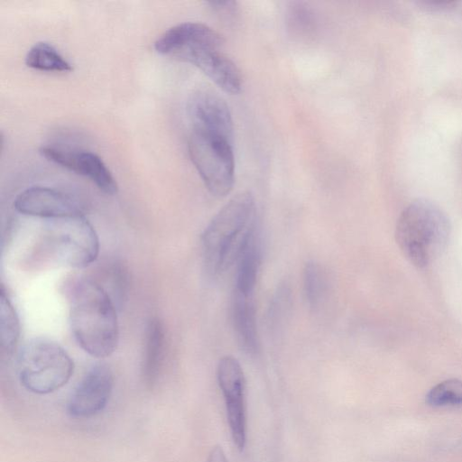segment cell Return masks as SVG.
<instances>
[{
    "label": "cell",
    "mask_w": 462,
    "mask_h": 462,
    "mask_svg": "<svg viewBox=\"0 0 462 462\" xmlns=\"http://www.w3.org/2000/svg\"><path fill=\"white\" fill-rule=\"evenodd\" d=\"M303 288L310 308L318 309L321 305L328 290L326 273L318 263L311 261L305 264Z\"/></svg>",
    "instance_id": "18"
},
{
    "label": "cell",
    "mask_w": 462,
    "mask_h": 462,
    "mask_svg": "<svg viewBox=\"0 0 462 462\" xmlns=\"http://www.w3.org/2000/svg\"><path fill=\"white\" fill-rule=\"evenodd\" d=\"M14 207L20 214L47 219L85 216L82 205L56 189L33 186L20 192Z\"/></svg>",
    "instance_id": "10"
},
{
    "label": "cell",
    "mask_w": 462,
    "mask_h": 462,
    "mask_svg": "<svg viewBox=\"0 0 462 462\" xmlns=\"http://www.w3.org/2000/svg\"><path fill=\"white\" fill-rule=\"evenodd\" d=\"M208 4L214 11L220 14H231L236 9V2L234 1H212Z\"/></svg>",
    "instance_id": "21"
},
{
    "label": "cell",
    "mask_w": 462,
    "mask_h": 462,
    "mask_svg": "<svg viewBox=\"0 0 462 462\" xmlns=\"http://www.w3.org/2000/svg\"><path fill=\"white\" fill-rule=\"evenodd\" d=\"M235 291L254 296L261 264V244L255 221L245 233L236 254Z\"/></svg>",
    "instance_id": "13"
},
{
    "label": "cell",
    "mask_w": 462,
    "mask_h": 462,
    "mask_svg": "<svg viewBox=\"0 0 462 462\" xmlns=\"http://www.w3.org/2000/svg\"><path fill=\"white\" fill-rule=\"evenodd\" d=\"M40 153L57 165L88 178L106 194L114 195L117 192L116 180L97 154L54 145L41 147Z\"/></svg>",
    "instance_id": "12"
},
{
    "label": "cell",
    "mask_w": 462,
    "mask_h": 462,
    "mask_svg": "<svg viewBox=\"0 0 462 462\" xmlns=\"http://www.w3.org/2000/svg\"><path fill=\"white\" fill-rule=\"evenodd\" d=\"M451 234L447 214L434 202L418 199L401 213L395 230L396 242L404 257L414 266L433 263L446 250Z\"/></svg>",
    "instance_id": "3"
},
{
    "label": "cell",
    "mask_w": 462,
    "mask_h": 462,
    "mask_svg": "<svg viewBox=\"0 0 462 462\" xmlns=\"http://www.w3.org/2000/svg\"><path fill=\"white\" fill-rule=\"evenodd\" d=\"M222 36L199 23H182L165 31L155 51L196 66L225 92L237 94L242 77L236 64L221 51Z\"/></svg>",
    "instance_id": "1"
},
{
    "label": "cell",
    "mask_w": 462,
    "mask_h": 462,
    "mask_svg": "<svg viewBox=\"0 0 462 462\" xmlns=\"http://www.w3.org/2000/svg\"><path fill=\"white\" fill-rule=\"evenodd\" d=\"M188 150L208 190L217 198L226 196L235 182L232 142L191 133Z\"/></svg>",
    "instance_id": "7"
},
{
    "label": "cell",
    "mask_w": 462,
    "mask_h": 462,
    "mask_svg": "<svg viewBox=\"0 0 462 462\" xmlns=\"http://www.w3.org/2000/svg\"><path fill=\"white\" fill-rule=\"evenodd\" d=\"M290 291L287 287H282L276 293L270 307V322L280 323L286 316L290 304Z\"/></svg>",
    "instance_id": "20"
},
{
    "label": "cell",
    "mask_w": 462,
    "mask_h": 462,
    "mask_svg": "<svg viewBox=\"0 0 462 462\" xmlns=\"http://www.w3.org/2000/svg\"><path fill=\"white\" fill-rule=\"evenodd\" d=\"M21 383L38 394L55 392L65 385L74 371L66 350L56 341L38 337L27 341L18 354Z\"/></svg>",
    "instance_id": "5"
},
{
    "label": "cell",
    "mask_w": 462,
    "mask_h": 462,
    "mask_svg": "<svg viewBox=\"0 0 462 462\" xmlns=\"http://www.w3.org/2000/svg\"><path fill=\"white\" fill-rule=\"evenodd\" d=\"M187 111L191 133L232 142L231 113L217 94L208 89L197 90L188 101Z\"/></svg>",
    "instance_id": "9"
},
{
    "label": "cell",
    "mask_w": 462,
    "mask_h": 462,
    "mask_svg": "<svg viewBox=\"0 0 462 462\" xmlns=\"http://www.w3.org/2000/svg\"><path fill=\"white\" fill-rule=\"evenodd\" d=\"M218 385L224 396L228 425L234 444L242 451L246 441V416L243 369L232 356H223L217 365Z\"/></svg>",
    "instance_id": "8"
},
{
    "label": "cell",
    "mask_w": 462,
    "mask_h": 462,
    "mask_svg": "<svg viewBox=\"0 0 462 462\" xmlns=\"http://www.w3.org/2000/svg\"><path fill=\"white\" fill-rule=\"evenodd\" d=\"M164 348V330L158 319H152L147 327L145 350L143 363V378L149 385L157 380Z\"/></svg>",
    "instance_id": "15"
},
{
    "label": "cell",
    "mask_w": 462,
    "mask_h": 462,
    "mask_svg": "<svg viewBox=\"0 0 462 462\" xmlns=\"http://www.w3.org/2000/svg\"><path fill=\"white\" fill-rule=\"evenodd\" d=\"M231 319L240 347L248 355H255L259 349V339L254 296L234 291Z\"/></svg>",
    "instance_id": "14"
},
{
    "label": "cell",
    "mask_w": 462,
    "mask_h": 462,
    "mask_svg": "<svg viewBox=\"0 0 462 462\" xmlns=\"http://www.w3.org/2000/svg\"><path fill=\"white\" fill-rule=\"evenodd\" d=\"M425 402L432 407L462 405V381L451 378L439 383L427 393Z\"/></svg>",
    "instance_id": "19"
},
{
    "label": "cell",
    "mask_w": 462,
    "mask_h": 462,
    "mask_svg": "<svg viewBox=\"0 0 462 462\" xmlns=\"http://www.w3.org/2000/svg\"><path fill=\"white\" fill-rule=\"evenodd\" d=\"M254 199L248 192L234 196L211 219L201 236L202 254L207 272L216 276L223 272L254 221Z\"/></svg>",
    "instance_id": "4"
},
{
    "label": "cell",
    "mask_w": 462,
    "mask_h": 462,
    "mask_svg": "<svg viewBox=\"0 0 462 462\" xmlns=\"http://www.w3.org/2000/svg\"><path fill=\"white\" fill-rule=\"evenodd\" d=\"M206 462H228L223 448L220 446L212 448Z\"/></svg>",
    "instance_id": "22"
},
{
    "label": "cell",
    "mask_w": 462,
    "mask_h": 462,
    "mask_svg": "<svg viewBox=\"0 0 462 462\" xmlns=\"http://www.w3.org/2000/svg\"><path fill=\"white\" fill-rule=\"evenodd\" d=\"M114 378L106 364L94 365L72 392L68 413L73 418H89L100 412L106 405L113 389Z\"/></svg>",
    "instance_id": "11"
},
{
    "label": "cell",
    "mask_w": 462,
    "mask_h": 462,
    "mask_svg": "<svg viewBox=\"0 0 462 462\" xmlns=\"http://www.w3.org/2000/svg\"><path fill=\"white\" fill-rule=\"evenodd\" d=\"M69 323L73 336L88 355L103 358L117 347L119 327L116 303L97 282L79 281L70 293Z\"/></svg>",
    "instance_id": "2"
},
{
    "label": "cell",
    "mask_w": 462,
    "mask_h": 462,
    "mask_svg": "<svg viewBox=\"0 0 462 462\" xmlns=\"http://www.w3.org/2000/svg\"><path fill=\"white\" fill-rule=\"evenodd\" d=\"M44 235L51 257L60 264L85 268L97 258L99 239L85 216L47 219Z\"/></svg>",
    "instance_id": "6"
},
{
    "label": "cell",
    "mask_w": 462,
    "mask_h": 462,
    "mask_svg": "<svg viewBox=\"0 0 462 462\" xmlns=\"http://www.w3.org/2000/svg\"><path fill=\"white\" fill-rule=\"evenodd\" d=\"M0 342L3 351L11 354L20 337V322L15 308L4 288L0 298Z\"/></svg>",
    "instance_id": "17"
},
{
    "label": "cell",
    "mask_w": 462,
    "mask_h": 462,
    "mask_svg": "<svg viewBox=\"0 0 462 462\" xmlns=\"http://www.w3.org/2000/svg\"><path fill=\"white\" fill-rule=\"evenodd\" d=\"M27 67L42 71L69 72L71 64L49 42L34 43L25 55Z\"/></svg>",
    "instance_id": "16"
}]
</instances>
